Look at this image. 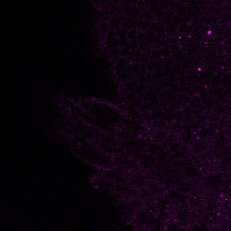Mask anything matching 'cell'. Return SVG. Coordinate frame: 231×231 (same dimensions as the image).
Here are the masks:
<instances>
[{
  "label": "cell",
  "mask_w": 231,
  "mask_h": 231,
  "mask_svg": "<svg viewBox=\"0 0 231 231\" xmlns=\"http://www.w3.org/2000/svg\"><path fill=\"white\" fill-rule=\"evenodd\" d=\"M183 131V128L179 125H175L170 127L169 130H168V132H169L171 134H180Z\"/></svg>",
  "instance_id": "obj_16"
},
{
  "label": "cell",
  "mask_w": 231,
  "mask_h": 231,
  "mask_svg": "<svg viewBox=\"0 0 231 231\" xmlns=\"http://www.w3.org/2000/svg\"><path fill=\"white\" fill-rule=\"evenodd\" d=\"M168 206V205L165 200L164 198L161 199L159 202H158V209L161 211V210H165L166 208Z\"/></svg>",
  "instance_id": "obj_26"
},
{
  "label": "cell",
  "mask_w": 231,
  "mask_h": 231,
  "mask_svg": "<svg viewBox=\"0 0 231 231\" xmlns=\"http://www.w3.org/2000/svg\"><path fill=\"white\" fill-rule=\"evenodd\" d=\"M137 144L138 142L135 140V139H130L124 140L122 143L121 146L124 147L125 151H129L137 148Z\"/></svg>",
  "instance_id": "obj_5"
},
{
  "label": "cell",
  "mask_w": 231,
  "mask_h": 231,
  "mask_svg": "<svg viewBox=\"0 0 231 231\" xmlns=\"http://www.w3.org/2000/svg\"><path fill=\"white\" fill-rule=\"evenodd\" d=\"M175 159H187L190 155V153L186 151V150H181V151H178L177 152L175 153Z\"/></svg>",
  "instance_id": "obj_17"
},
{
  "label": "cell",
  "mask_w": 231,
  "mask_h": 231,
  "mask_svg": "<svg viewBox=\"0 0 231 231\" xmlns=\"http://www.w3.org/2000/svg\"><path fill=\"white\" fill-rule=\"evenodd\" d=\"M175 139H176L175 135L171 134L170 135H168L165 139L163 140V143L161 144L163 149L169 147L170 144H172L173 143H174L175 141Z\"/></svg>",
  "instance_id": "obj_13"
},
{
  "label": "cell",
  "mask_w": 231,
  "mask_h": 231,
  "mask_svg": "<svg viewBox=\"0 0 231 231\" xmlns=\"http://www.w3.org/2000/svg\"><path fill=\"white\" fill-rule=\"evenodd\" d=\"M155 127L156 128H163L164 127V123L160 122V123H158V124H155Z\"/></svg>",
  "instance_id": "obj_29"
},
{
  "label": "cell",
  "mask_w": 231,
  "mask_h": 231,
  "mask_svg": "<svg viewBox=\"0 0 231 231\" xmlns=\"http://www.w3.org/2000/svg\"><path fill=\"white\" fill-rule=\"evenodd\" d=\"M188 200V197L185 193H180L177 199V202L180 204H183L186 202Z\"/></svg>",
  "instance_id": "obj_24"
},
{
  "label": "cell",
  "mask_w": 231,
  "mask_h": 231,
  "mask_svg": "<svg viewBox=\"0 0 231 231\" xmlns=\"http://www.w3.org/2000/svg\"><path fill=\"white\" fill-rule=\"evenodd\" d=\"M213 131H214L212 130L210 128H205L200 130V134L202 137L205 139H207L212 136Z\"/></svg>",
  "instance_id": "obj_18"
},
{
  "label": "cell",
  "mask_w": 231,
  "mask_h": 231,
  "mask_svg": "<svg viewBox=\"0 0 231 231\" xmlns=\"http://www.w3.org/2000/svg\"><path fill=\"white\" fill-rule=\"evenodd\" d=\"M149 190L150 193V194L153 195L159 194L161 192V186L158 183H152L149 185Z\"/></svg>",
  "instance_id": "obj_15"
},
{
  "label": "cell",
  "mask_w": 231,
  "mask_h": 231,
  "mask_svg": "<svg viewBox=\"0 0 231 231\" xmlns=\"http://www.w3.org/2000/svg\"><path fill=\"white\" fill-rule=\"evenodd\" d=\"M193 188V185L190 182H185L183 183L180 186V191L183 193H187L189 192Z\"/></svg>",
  "instance_id": "obj_20"
},
{
  "label": "cell",
  "mask_w": 231,
  "mask_h": 231,
  "mask_svg": "<svg viewBox=\"0 0 231 231\" xmlns=\"http://www.w3.org/2000/svg\"><path fill=\"white\" fill-rule=\"evenodd\" d=\"M188 164V161H186V159H177L175 160L172 164V166L175 169H183L186 166L189 164Z\"/></svg>",
  "instance_id": "obj_9"
},
{
  "label": "cell",
  "mask_w": 231,
  "mask_h": 231,
  "mask_svg": "<svg viewBox=\"0 0 231 231\" xmlns=\"http://www.w3.org/2000/svg\"><path fill=\"white\" fill-rule=\"evenodd\" d=\"M130 182L134 188L141 189L146 184V178L139 173H133L130 177Z\"/></svg>",
  "instance_id": "obj_2"
},
{
  "label": "cell",
  "mask_w": 231,
  "mask_h": 231,
  "mask_svg": "<svg viewBox=\"0 0 231 231\" xmlns=\"http://www.w3.org/2000/svg\"><path fill=\"white\" fill-rule=\"evenodd\" d=\"M138 196H139V199L146 201L150 198V193L149 190L142 188L140 189V191L138 193Z\"/></svg>",
  "instance_id": "obj_12"
},
{
  "label": "cell",
  "mask_w": 231,
  "mask_h": 231,
  "mask_svg": "<svg viewBox=\"0 0 231 231\" xmlns=\"http://www.w3.org/2000/svg\"><path fill=\"white\" fill-rule=\"evenodd\" d=\"M168 136V132L166 130H160L153 136V139L156 141H163Z\"/></svg>",
  "instance_id": "obj_14"
},
{
  "label": "cell",
  "mask_w": 231,
  "mask_h": 231,
  "mask_svg": "<svg viewBox=\"0 0 231 231\" xmlns=\"http://www.w3.org/2000/svg\"><path fill=\"white\" fill-rule=\"evenodd\" d=\"M193 137V133L190 131H186L184 132L183 134H181L179 137L181 141L185 144L190 143Z\"/></svg>",
  "instance_id": "obj_10"
},
{
  "label": "cell",
  "mask_w": 231,
  "mask_h": 231,
  "mask_svg": "<svg viewBox=\"0 0 231 231\" xmlns=\"http://www.w3.org/2000/svg\"><path fill=\"white\" fill-rule=\"evenodd\" d=\"M168 217L169 214L165 210H161L158 214V218L160 220H166Z\"/></svg>",
  "instance_id": "obj_28"
},
{
  "label": "cell",
  "mask_w": 231,
  "mask_h": 231,
  "mask_svg": "<svg viewBox=\"0 0 231 231\" xmlns=\"http://www.w3.org/2000/svg\"><path fill=\"white\" fill-rule=\"evenodd\" d=\"M162 149H163L162 145L157 142L150 143L148 147H147V152L152 155L157 154Z\"/></svg>",
  "instance_id": "obj_7"
},
{
  "label": "cell",
  "mask_w": 231,
  "mask_h": 231,
  "mask_svg": "<svg viewBox=\"0 0 231 231\" xmlns=\"http://www.w3.org/2000/svg\"><path fill=\"white\" fill-rule=\"evenodd\" d=\"M155 158L153 155L150 153H147L143 155L141 160L139 161L140 167L144 170H149L154 167L156 163Z\"/></svg>",
  "instance_id": "obj_1"
},
{
  "label": "cell",
  "mask_w": 231,
  "mask_h": 231,
  "mask_svg": "<svg viewBox=\"0 0 231 231\" xmlns=\"http://www.w3.org/2000/svg\"><path fill=\"white\" fill-rule=\"evenodd\" d=\"M183 173L188 178H194L197 176L199 170L196 167L189 164L183 169Z\"/></svg>",
  "instance_id": "obj_3"
},
{
  "label": "cell",
  "mask_w": 231,
  "mask_h": 231,
  "mask_svg": "<svg viewBox=\"0 0 231 231\" xmlns=\"http://www.w3.org/2000/svg\"><path fill=\"white\" fill-rule=\"evenodd\" d=\"M230 163H231V160L229 159L228 158H226L223 159L219 165V167L220 170L222 171L226 170L229 168L230 166Z\"/></svg>",
  "instance_id": "obj_19"
},
{
  "label": "cell",
  "mask_w": 231,
  "mask_h": 231,
  "mask_svg": "<svg viewBox=\"0 0 231 231\" xmlns=\"http://www.w3.org/2000/svg\"><path fill=\"white\" fill-rule=\"evenodd\" d=\"M148 216H149L148 211L145 210H143L140 211L137 214V218L138 220L140 222V223L143 224L147 222L148 220Z\"/></svg>",
  "instance_id": "obj_11"
},
{
  "label": "cell",
  "mask_w": 231,
  "mask_h": 231,
  "mask_svg": "<svg viewBox=\"0 0 231 231\" xmlns=\"http://www.w3.org/2000/svg\"><path fill=\"white\" fill-rule=\"evenodd\" d=\"M180 144L178 142H174L169 146V150L171 153H176L180 149Z\"/></svg>",
  "instance_id": "obj_23"
},
{
  "label": "cell",
  "mask_w": 231,
  "mask_h": 231,
  "mask_svg": "<svg viewBox=\"0 0 231 231\" xmlns=\"http://www.w3.org/2000/svg\"><path fill=\"white\" fill-rule=\"evenodd\" d=\"M169 158V152L166 150H161L157 153V160L161 166H164Z\"/></svg>",
  "instance_id": "obj_8"
},
{
  "label": "cell",
  "mask_w": 231,
  "mask_h": 231,
  "mask_svg": "<svg viewBox=\"0 0 231 231\" xmlns=\"http://www.w3.org/2000/svg\"><path fill=\"white\" fill-rule=\"evenodd\" d=\"M227 142V138L225 136H221L217 139L216 141V146L218 147H222Z\"/></svg>",
  "instance_id": "obj_25"
},
{
  "label": "cell",
  "mask_w": 231,
  "mask_h": 231,
  "mask_svg": "<svg viewBox=\"0 0 231 231\" xmlns=\"http://www.w3.org/2000/svg\"><path fill=\"white\" fill-rule=\"evenodd\" d=\"M222 182V177L220 174L212 175L208 180V185L213 188H218Z\"/></svg>",
  "instance_id": "obj_4"
},
{
  "label": "cell",
  "mask_w": 231,
  "mask_h": 231,
  "mask_svg": "<svg viewBox=\"0 0 231 231\" xmlns=\"http://www.w3.org/2000/svg\"><path fill=\"white\" fill-rule=\"evenodd\" d=\"M161 223V220L159 218H150V219L147 220L146 222V225L147 226L152 227L155 226L157 225H159V224Z\"/></svg>",
  "instance_id": "obj_22"
},
{
  "label": "cell",
  "mask_w": 231,
  "mask_h": 231,
  "mask_svg": "<svg viewBox=\"0 0 231 231\" xmlns=\"http://www.w3.org/2000/svg\"><path fill=\"white\" fill-rule=\"evenodd\" d=\"M179 193L180 192L175 190H171L170 191H169V196L173 200H175V199H177L178 195H179Z\"/></svg>",
  "instance_id": "obj_27"
},
{
  "label": "cell",
  "mask_w": 231,
  "mask_h": 231,
  "mask_svg": "<svg viewBox=\"0 0 231 231\" xmlns=\"http://www.w3.org/2000/svg\"><path fill=\"white\" fill-rule=\"evenodd\" d=\"M207 147L208 145L206 143H205L203 141L199 140L193 144L192 146V150L194 153H199L207 149Z\"/></svg>",
  "instance_id": "obj_6"
},
{
  "label": "cell",
  "mask_w": 231,
  "mask_h": 231,
  "mask_svg": "<svg viewBox=\"0 0 231 231\" xmlns=\"http://www.w3.org/2000/svg\"><path fill=\"white\" fill-rule=\"evenodd\" d=\"M188 202L190 205L192 206H198L201 203L202 200L200 197H198L197 196L192 197L189 199Z\"/></svg>",
  "instance_id": "obj_21"
}]
</instances>
